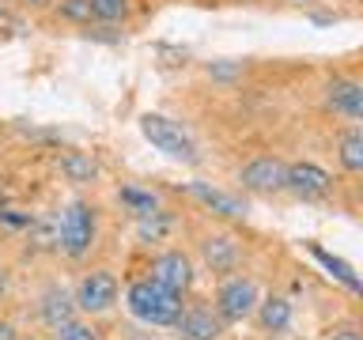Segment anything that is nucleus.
Segmentation results:
<instances>
[{
  "label": "nucleus",
  "instance_id": "obj_1",
  "mask_svg": "<svg viewBox=\"0 0 363 340\" xmlns=\"http://www.w3.org/2000/svg\"><path fill=\"white\" fill-rule=\"evenodd\" d=\"M129 310L144 325H174L182 317V291L152 280H136L129 288Z\"/></svg>",
  "mask_w": 363,
  "mask_h": 340
},
{
  "label": "nucleus",
  "instance_id": "obj_2",
  "mask_svg": "<svg viewBox=\"0 0 363 340\" xmlns=\"http://www.w3.org/2000/svg\"><path fill=\"white\" fill-rule=\"evenodd\" d=\"M57 238H61V249L68 257H84L91 242H95V208H87L84 200H72L61 215Z\"/></svg>",
  "mask_w": 363,
  "mask_h": 340
},
{
  "label": "nucleus",
  "instance_id": "obj_3",
  "mask_svg": "<svg viewBox=\"0 0 363 340\" xmlns=\"http://www.w3.org/2000/svg\"><path fill=\"white\" fill-rule=\"evenodd\" d=\"M140 132H144L163 155H170V159H182V163H193V159H197V147H193V140L178 129L174 121H167L163 113H144V118H140Z\"/></svg>",
  "mask_w": 363,
  "mask_h": 340
},
{
  "label": "nucleus",
  "instance_id": "obj_4",
  "mask_svg": "<svg viewBox=\"0 0 363 340\" xmlns=\"http://www.w3.org/2000/svg\"><path fill=\"white\" fill-rule=\"evenodd\" d=\"M254 302H257V288H254V280H227L220 295H216V310H220L223 322H242V317L254 310Z\"/></svg>",
  "mask_w": 363,
  "mask_h": 340
},
{
  "label": "nucleus",
  "instance_id": "obj_5",
  "mask_svg": "<svg viewBox=\"0 0 363 340\" xmlns=\"http://www.w3.org/2000/svg\"><path fill=\"white\" fill-rule=\"evenodd\" d=\"M242 186L254 189V193H277V189H288V166L280 159H254V163L242 166Z\"/></svg>",
  "mask_w": 363,
  "mask_h": 340
},
{
  "label": "nucleus",
  "instance_id": "obj_6",
  "mask_svg": "<svg viewBox=\"0 0 363 340\" xmlns=\"http://www.w3.org/2000/svg\"><path fill=\"white\" fill-rule=\"evenodd\" d=\"M76 302L84 306L87 314L110 310V306L118 302V280H113L110 272H91V276H84V283H79Z\"/></svg>",
  "mask_w": 363,
  "mask_h": 340
},
{
  "label": "nucleus",
  "instance_id": "obj_7",
  "mask_svg": "<svg viewBox=\"0 0 363 340\" xmlns=\"http://www.w3.org/2000/svg\"><path fill=\"white\" fill-rule=\"evenodd\" d=\"M178 340H216L223 333V317L220 310H208V306H189V310H182L178 317Z\"/></svg>",
  "mask_w": 363,
  "mask_h": 340
},
{
  "label": "nucleus",
  "instance_id": "obj_8",
  "mask_svg": "<svg viewBox=\"0 0 363 340\" xmlns=\"http://www.w3.org/2000/svg\"><path fill=\"white\" fill-rule=\"evenodd\" d=\"M152 276H155L159 283H167V288H174V291H186L189 283H193L189 257H186V254H178V249H170V254L155 257V265H152Z\"/></svg>",
  "mask_w": 363,
  "mask_h": 340
},
{
  "label": "nucleus",
  "instance_id": "obj_9",
  "mask_svg": "<svg viewBox=\"0 0 363 340\" xmlns=\"http://www.w3.org/2000/svg\"><path fill=\"white\" fill-rule=\"evenodd\" d=\"M329 178L322 166H314V163H295L288 166V189L291 193H299V197H322V193H329Z\"/></svg>",
  "mask_w": 363,
  "mask_h": 340
},
{
  "label": "nucleus",
  "instance_id": "obj_10",
  "mask_svg": "<svg viewBox=\"0 0 363 340\" xmlns=\"http://www.w3.org/2000/svg\"><path fill=\"white\" fill-rule=\"evenodd\" d=\"M189 197H197L204 208H212L216 215H227V220H242V215H246V204L238 200V197L204 186V181H193V186H189Z\"/></svg>",
  "mask_w": 363,
  "mask_h": 340
},
{
  "label": "nucleus",
  "instance_id": "obj_11",
  "mask_svg": "<svg viewBox=\"0 0 363 340\" xmlns=\"http://www.w3.org/2000/svg\"><path fill=\"white\" fill-rule=\"evenodd\" d=\"M306 249H311V257H314L318 265H322V268H325V272H329V276H333V280H340V283H345L348 291H356V295H363V280L356 276V272H352V265H348V261H340V257H333V254H329V249H322V246H318V242H311V246H306Z\"/></svg>",
  "mask_w": 363,
  "mask_h": 340
},
{
  "label": "nucleus",
  "instance_id": "obj_12",
  "mask_svg": "<svg viewBox=\"0 0 363 340\" xmlns=\"http://www.w3.org/2000/svg\"><path fill=\"white\" fill-rule=\"evenodd\" d=\"M329 102H333V110H340L345 118H363V84L333 79V84H329Z\"/></svg>",
  "mask_w": 363,
  "mask_h": 340
},
{
  "label": "nucleus",
  "instance_id": "obj_13",
  "mask_svg": "<svg viewBox=\"0 0 363 340\" xmlns=\"http://www.w3.org/2000/svg\"><path fill=\"white\" fill-rule=\"evenodd\" d=\"M204 261H208L216 272H231V268H235V261H238V246H235L227 234L204 238Z\"/></svg>",
  "mask_w": 363,
  "mask_h": 340
},
{
  "label": "nucleus",
  "instance_id": "obj_14",
  "mask_svg": "<svg viewBox=\"0 0 363 340\" xmlns=\"http://www.w3.org/2000/svg\"><path fill=\"white\" fill-rule=\"evenodd\" d=\"M42 317H45V325H53V329H65L68 322H72V302H68V295L65 291H50L42 299Z\"/></svg>",
  "mask_w": 363,
  "mask_h": 340
},
{
  "label": "nucleus",
  "instance_id": "obj_15",
  "mask_svg": "<svg viewBox=\"0 0 363 340\" xmlns=\"http://www.w3.org/2000/svg\"><path fill=\"white\" fill-rule=\"evenodd\" d=\"M291 322V302L288 299H269V302H261V325L272 329V333H284Z\"/></svg>",
  "mask_w": 363,
  "mask_h": 340
},
{
  "label": "nucleus",
  "instance_id": "obj_16",
  "mask_svg": "<svg viewBox=\"0 0 363 340\" xmlns=\"http://www.w3.org/2000/svg\"><path fill=\"white\" fill-rule=\"evenodd\" d=\"M61 170H65V174L72 178V181H91V178L99 174V166L91 163L87 155H79V152H68V155L61 159Z\"/></svg>",
  "mask_w": 363,
  "mask_h": 340
},
{
  "label": "nucleus",
  "instance_id": "obj_17",
  "mask_svg": "<svg viewBox=\"0 0 363 340\" xmlns=\"http://www.w3.org/2000/svg\"><path fill=\"white\" fill-rule=\"evenodd\" d=\"M340 166L363 170V132H348L345 140H340Z\"/></svg>",
  "mask_w": 363,
  "mask_h": 340
},
{
  "label": "nucleus",
  "instance_id": "obj_18",
  "mask_svg": "<svg viewBox=\"0 0 363 340\" xmlns=\"http://www.w3.org/2000/svg\"><path fill=\"white\" fill-rule=\"evenodd\" d=\"M121 200L129 204L136 215H152V212H159L155 193H144V189H133V186H125V189H121Z\"/></svg>",
  "mask_w": 363,
  "mask_h": 340
},
{
  "label": "nucleus",
  "instance_id": "obj_19",
  "mask_svg": "<svg viewBox=\"0 0 363 340\" xmlns=\"http://www.w3.org/2000/svg\"><path fill=\"white\" fill-rule=\"evenodd\" d=\"M91 8H95V19H125L129 16V0H91Z\"/></svg>",
  "mask_w": 363,
  "mask_h": 340
},
{
  "label": "nucleus",
  "instance_id": "obj_20",
  "mask_svg": "<svg viewBox=\"0 0 363 340\" xmlns=\"http://www.w3.org/2000/svg\"><path fill=\"white\" fill-rule=\"evenodd\" d=\"M61 16L72 23H91L95 8H91V0H61Z\"/></svg>",
  "mask_w": 363,
  "mask_h": 340
},
{
  "label": "nucleus",
  "instance_id": "obj_21",
  "mask_svg": "<svg viewBox=\"0 0 363 340\" xmlns=\"http://www.w3.org/2000/svg\"><path fill=\"white\" fill-rule=\"evenodd\" d=\"M163 231H167V215L163 212H152V215H140V238H163Z\"/></svg>",
  "mask_w": 363,
  "mask_h": 340
},
{
  "label": "nucleus",
  "instance_id": "obj_22",
  "mask_svg": "<svg viewBox=\"0 0 363 340\" xmlns=\"http://www.w3.org/2000/svg\"><path fill=\"white\" fill-rule=\"evenodd\" d=\"M61 340H99L95 329H87V325H76V322H68L61 329Z\"/></svg>",
  "mask_w": 363,
  "mask_h": 340
},
{
  "label": "nucleus",
  "instance_id": "obj_23",
  "mask_svg": "<svg viewBox=\"0 0 363 340\" xmlns=\"http://www.w3.org/2000/svg\"><path fill=\"white\" fill-rule=\"evenodd\" d=\"M333 340H363V333H356V329H340V333H333Z\"/></svg>",
  "mask_w": 363,
  "mask_h": 340
},
{
  "label": "nucleus",
  "instance_id": "obj_24",
  "mask_svg": "<svg viewBox=\"0 0 363 340\" xmlns=\"http://www.w3.org/2000/svg\"><path fill=\"white\" fill-rule=\"evenodd\" d=\"M0 340H16V329H11L8 322H0Z\"/></svg>",
  "mask_w": 363,
  "mask_h": 340
},
{
  "label": "nucleus",
  "instance_id": "obj_25",
  "mask_svg": "<svg viewBox=\"0 0 363 340\" xmlns=\"http://www.w3.org/2000/svg\"><path fill=\"white\" fill-rule=\"evenodd\" d=\"M4 291H8V272L0 268V295H4Z\"/></svg>",
  "mask_w": 363,
  "mask_h": 340
},
{
  "label": "nucleus",
  "instance_id": "obj_26",
  "mask_svg": "<svg viewBox=\"0 0 363 340\" xmlns=\"http://www.w3.org/2000/svg\"><path fill=\"white\" fill-rule=\"evenodd\" d=\"M27 4H34V8H42V4H50V0H27Z\"/></svg>",
  "mask_w": 363,
  "mask_h": 340
}]
</instances>
